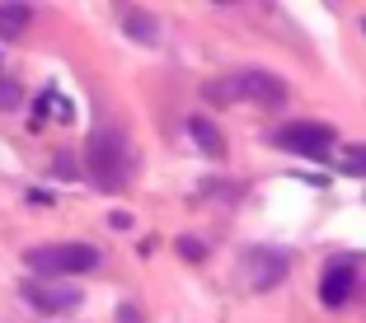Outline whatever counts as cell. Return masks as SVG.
I'll list each match as a JSON object with an SVG mask.
<instances>
[{
    "instance_id": "obj_4",
    "label": "cell",
    "mask_w": 366,
    "mask_h": 323,
    "mask_svg": "<svg viewBox=\"0 0 366 323\" xmlns=\"http://www.w3.org/2000/svg\"><path fill=\"white\" fill-rule=\"evenodd\" d=\"M239 272H244V281L254 286V291H272V286H282L291 272V258L282 253V248H268V244H254L239 253Z\"/></svg>"
},
{
    "instance_id": "obj_5",
    "label": "cell",
    "mask_w": 366,
    "mask_h": 323,
    "mask_svg": "<svg viewBox=\"0 0 366 323\" xmlns=\"http://www.w3.org/2000/svg\"><path fill=\"white\" fill-rule=\"evenodd\" d=\"M338 131L324 127V122H291V127L272 131V145H282V150H296L305 155V160H324V155L334 150Z\"/></svg>"
},
{
    "instance_id": "obj_2",
    "label": "cell",
    "mask_w": 366,
    "mask_h": 323,
    "mask_svg": "<svg viewBox=\"0 0 366 323\" xmlns=\"http://www.w3.org/2000/svg\"><path fill=\"white\" fill-rule=\"evenodd\" d=\"M29 267L38 277H76V272H94L99 267V248L89 244H47V248H33L29 253Z\"/></svg>"
},
{
    "instance_id": "obj_6",
    "label": "cell",
    "mask_w": 366,
    "mask_h": 323,
    "mask_svg": "<svg viewBox=\"0 0 366 323\" xmlns=\"http://www.w3.org/2000/svg\"><path fill=\"white\" fill-rule=\"evenodd\" d=\"M24 300L38 314H71L80 304V286L56 281V277H33V281H24Z\"/></svg>"
},
{
    "instance_id": "obj_7",
    "label": "cell",
    "mask_w": 366,
    "mask_h": 323,
    "mask_svg": "<svg viewBox=\"0 0 366 323\" xmlns=\"http://www.w3.org/2000/svg\"><path fill=\"white\" fill-rule=\"evenodd\" d=\"M352 291H357V262H347V258L329 262L324 277H320V300L329 304V309H338V304H347Z\"/></svg>"
},
{
    "instance_id": "obj_15",
    "label": "cell",
    "mask_w": 366,
    "mask_h": 323,
    "mask_svg": "<svg viewBox=\"0 0 366 323\" xmlns=\"http://www.w3.org/2000/svg\"><path fill=\"white\" fill-rule=\"evenodd\" d=\"M118 323H141V309H132V304H122V309H118Z\"/></svg>"
},
{
    "instance_id": "obj_3",
    "label": "cell",
    "mask_w": 366,
    "mask_h": 323,
    "mask_svg": "<svg viewBox=\"0 0 366 323\" xmlns=\"http://www.w3.org/2000/svg\"><path fill=\"white\" fill-rule=\"evenodd\" d=\"M230 94L254 98V103H263V108H282V103H287V80L268 76V71H239L235 80L212 85V98H230Z\"/></svg>"
},
{
    "instance_id": "obj_14",
    "label": "cell",
    "mask_w": 366,
    "mask_h": 323,
    "mask_svg": "<svg viewBox=\"0 0 366 323\" xmlns=\"http://www.w3.org/2000/svg\"><path fill=\"white\" fill-rule=\"evenodd\" d=\"M52 173H61V178H71L76 169H71V160H66V155H56V160H52Z\"/></svg>"
},
{
    "instance_id": "obj_1",
    "label": "cell",
    "mask_w": 366,
    "mask_h": 323,
    "mask_svg": "<svg viewBox=\"0 0 366 323\" xmlns=\"http://www.w3.org/2000/svg\"><path fill=\"white\" fill-rule=\"evenodd\" d=\"M132 145L118 127H99L89 131V145H85V173L94 178V188L104 193H118L122 183L132 178Z\"/></svg>"
},
{
    "instance_id": "obj_13",
    "label": "cell",
    "mask_w": 366,
    "mask_h": 323,
    "mask_svg": "<svg viewBox=\"0 0 366 323\" xmlns=\"http://www.w3.org/2000/svg\"><path fill=\"white\" fill-rule=\"evenodd\" d=\"M179 253L183 258H202V244L197 239H179Z\"/></svg>"
},
{
    "instance_id": "obj_8",
    "label": "cell",
    "mask_w": 366,
    "mask_h": 323,
    "mask_svg": "<svg viewBox=\"0 0 366 323\" xmlns=\"http://www.w3.org/2000/svg\"><path fill=\"white\" fill-rule=\"evenodd\" d=\"M188 131H193V140L202 145L207 155H212V160H221V155H226V140H221V131H216L207 118H193V122H188Z\"/></svg>"
},
{
    "instance_id": "obj_9",
    "label": "cell",
    "mask_w": 366,
    "mask_h": 323,
    "mask_svg": "<svg viewBox=\"0 0 366 323\" xmlns=\"http://www.w3.org/2000/svg\"><path fill=\"white\" fill-rule=\"evenodd\" d=\"M29 5H0V38H14V33L29 29Z\"/></svg>"
},
{
    "instance_id": "obj_10",
    "label": "cell",
    "mask_w": 366,
    "mask_h": 323,
    "mask_svg": "<svg viewBox=\"0 0 366 323\" xmlns=\"http://www.w3.org/2000/svg\"><path fill=\"white\" fill-rule=\"evenodd\" d=\"M127 33L141 38V43H155V19L146 10H127Z\"/></svg>"
},
{
    "instance_id": "obj_12",
    "label": "cell",
    "mask_w": 366,
    "mask_h": 323,
    "mask_svg": "<svg viewBox=\"0 0 366 323\" xmlns=\"http://www.w3.org/2000/svg\"><path fill=\"white\" fill-rule=\"evenodd\" d=\"M343 173H366V150H352L343 160Z\"/></svg>"
},
{
    "instance_id": "obj_11",
    "label": "cell",
    "mask_w": 366,
    "mask_h": 323,
    "mask_svg": "<svg viewBox=\"0 0 366 323\" xmlns=\"http://www.w3.org/2000/svg\"><path fill=\"white\" fill-rule=\"evenodd\" d=\"M14 103H19V85L0 80V108H14Z\"/></svg>"
}]
</instances>
